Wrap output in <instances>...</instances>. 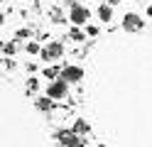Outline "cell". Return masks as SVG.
<instances>
[{
  "label": "cell",
  "instance_id": "cell-1",
  "mask_svg": "<svg viewBox=\"0 0 152 147\" xmlns=\"http://www.w3.org/2000/svg\"><path fill=\"white\" fill-rule=\"evenodd\" d=\"M66 54V49H64V44L59 42V39H52L47 47H42V61H47V64H52V61H59V59Z\"/></svg>",
  "mask_w": 152,
  "mask_h": 147
},
{
  "label": "cell",
  "instance_id": "cell-2",
  "mask_svg": "<svg viewBox=\"0 0 152 147\" xmlns=\"http://www.w3.org/2000/svg\"><path fill=\"white\" fill-rule=\"evenodd\" d=\"M54 137L61 147H83V137L76 130H56Z\"/></svg>",
  "mask_w": 152,
  "mask_h": 147
},
{
  "label": "cell",
  "instance_id": "cell-3",
  "mask_svg": "<svg viewBox=\"0 0 152 147\" xmlns=\"http://www.w3.org/2000/svg\"><path fill=\"white\" fill-rule=\"evenodd\" d=\"M47 96L54 98V101H64L66 96H69V83L64 81V78H54V81H49V86H47Z\"/></svg>",
  "mask_w": 152,
  "mask_h": 147
},
{
  "label": "cell",
  "instance_id": "cell-4",
  "mask_svg": "<svg viewBox=\"0 0 152 147\" xmlns=\"http://www.w3.org/2000/svg\"><path fill=\"white\" fill-rule=\"evenodd\" d=\"M120 25L125 32H140V29H145V20H142L137 12H125L120 20Z\"/></svg>",
  "mask_w": 152,
  "mask_h": 147
},
{
  "label": "cell",
  "instance_id": "cell-5",
  "mask_svg": "<svg viewBox=\"0 0 152 147\" xmlns=\"http://www.w3.org/2000/svg\"><path fill=\"white\" fill-rule=\"evenodd\" d=\"M69 20H71V25L81 27V25H86L88 20H91V10H88L86 5H71V10H69Z\"/></svg>",
  "mask_w": 152,
  "mask_h": 147
},
{
  "label": "cell",
  "instance_id": "cell-6",
  "mask_svg": "<svg viewBox=\"0 0 152 147\" xmlns=\"http://www.w3.org/2000/svg\"><path fill=\"white\" fill-rule=\"evenodd\" d=\"M61 78L66 83H79L83 78V69L79 64H66V66H61Z\"/></svg>",
  "mask_w": 152,
  "mask_h": 147
},
{
  "label": "cell",
  "instance_id": "cell-7",
  "mask_svg": "<svg viewBox=\"0 0 152 147\" xmlns=\"http://www.w3.org/2000/svg\"><path fill=\"white\" fill-rule=\"evenodd\" d=\"M96 17H98V22L108 25L110 20H113V5H108V3H101V5L96 7Z\"/></svg>",
  "mask_w": 152,
  "mask_h": 147
},
{
  "label": "cell",
  "instance_id": "cell-8",
  "mask_svg": "<svg viewBox=\"0 0 152 147\" xmlns=\"http://www.w3.org/2000/svg\"><path fill=\"white\" fill-rule=\"evenodd\" d=\"M54 98H49V96H37L34 98V108L37 110H42V113H49V110H54Z\"/></svg>",
  "mask_w": 152,
  "mask_h": 147
},
{
  "label": "cell",
  "instance_id": "cell-9",
  "mask_svg": "<svg viewBox=\"0 0 152 147\" xmlns=\"http://www.w3.org/2000/svg\"><path fill=\"white\" fill-rule=\"evenodd\" d=\"M86 37H88V34L83 32V29H79L76 25H74V27L69 29V39H71V42H76V44H79V42H83V39H86Z\"/></svg>",
  "mask_w": 152,
  "mask_h": 147
},
{
  "label": "cell",
  "instance_id": "cell-10",
  "mask_svg": "<svg viewBox=\"0 0 152 147\" xmlns=\"http://www.w3.org/2000/svg\"><path fill=\"white\" fill-rule=\"evenodd\" d=\"M25 52L30 54V56H39V54H42V47H39V42H37V39H30V42L25 44Z\"/></svg>",
  "mask_w": 152,
  "mask_h": 147
},
{
  "label": "cell",
  "instance_id": "cell-11",
  "mask_svg": "<svg viewBox=\"0 0 152 147\" xmlns=\"http://www.w3.org/2000/svg\"><path fill=\"white\" fill-rule=\"evenodd\" d=\"M71 130H76L79 135H86V132H88V123L83 120V118H76V120H74V127H71Z\"/></svg>",
  "mask_w": 152,
  "mask_h": 147
},
{
  "label": "cell",
  "instance_id": "cell-12",
  "mask_svg": "<svg viewBox=\"0 0 152 147\" xmlns=\"http://www.w3.org/2000/svg\"><path fill=\"white\" fill-rule=\"evenodd\" d=\"M42 76H44V78H52V81H54V78H59V76H61V69H59V66H49V69H44V71H42Z\"/></svg>",
  "mask_w": 152,
  "mask_h": 147
},
{
  "label": "cell",
  "instance_id": "cell-13",
  "mask_svg": "<svg viewBox=\"0 0 152 147\" xmlns=\"http://www.w3.org/2000/svg\"><path fill=\"white\" fill-rule=\"evenodd\" d=\"M3 52H5V56H12L17 52V42H15V39H12V42H5L3 44Z\"/></svg>",
  "mask_w": 152,
  "mask_h": 147
},
{
  "label": "cell",
  "instance_id": "cell-14",
  "mask_svg": "<svg viewBox=\"0 0 152 147\" xmlns=\"http://www.w3.org/2000/svg\"><path fill=\"white\" fill-rule=\"evenodd\" d=\"M30 37H32L30 29H27V27H20V29L15 32V42H20V39H30Z\"/></svg>",
  "mask_w": 152,
  "mask_h": 147
},
{
  "label": "cell",
  "instance_id": "cell-15",
  "mask_svg": "<svg viewBox=\"0 0 152 147\" xmlns=\"http://www.w3.org/2000/svg\"><path fill=\"white\" fill-rule=\"evenodd\" d=\"M37 86H39V78H30V81H27V91H37Z\"/></svg>",
  "mask_w": 152,
  "mask_h": 147
},
{
  "label": "cell",
  "instance_id": "cell-16",
  "mask_svg": "<svg viewBox=\"0 0 152 147\" xmlns=\"http://www.w3.org/2000/svg\"><path fill=\"white\" fill-rule=\"evenodd\" d=\"M98 32H101V29H98V25H88V27H86V34H88V37H96Z\"/></svg>",
  "mask_w": 152,
  "mask_h": 147
},
{
  "label": "cell",
  "instance_id": "cell-17",
  "mask_svg": "<svg viewBox=\"0 0 152 147\" xmlns=\"http://www.w3.org/2000/svg\"><path fill=\"white\" fill-rule=\"evenodd\" d=\"M3 64H5V69H12V66H15V61H12V59H10V56H7V59H5V61H3Z\"/></svg>",
  "mask_w": 152,
  "mask_h": 147
},
{
  "label": "cell",
  "instance_id": "cell-18",
  "mask_svg": "<svg viewBox=\"0 0 152 147\" xmlns=\"http://www.w3.org/2000/svg\"><path fill=\"white\" fill-rule=\"evenodd\" d=\"M106 3H108V5H113V7H115V5H120V3H123V0H106Z\"/></svg>",
  "mask_w": 152,
  "mask_h": 147
},
{
  "label": "cell",
  "instance_id": "cell-19",
  "mask_svg": "<svg viewBox=\"0 0 152 147\" xmlns=\"http://www.w3.org/2000/svg\"><path fill=\"white\" fill-rule=\"evenodd\" d=\"M147 17H152V5H150V7H147Z\"/></svg>",
  "mask_w": 152,
  "mask_h": 147
},
{
  "label": "cell",
  "instance_id": "cell-20",
  "mask_svg": "<svg viewBox=\"0 0 152 147\" xmlns=\"http://www.w3.org/2000/svg\"><path fill=\"white\" fill-rule=\"evenodd\" d=\"M98 147H103V145H98Z\"/></svg>",
  "mask_w": 152,
  "mask_h": 147
}]
</instances>
